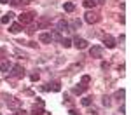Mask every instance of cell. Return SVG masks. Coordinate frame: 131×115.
I'll use <instances>...</instances> for the list:
<instances>
[{
  "instance_id": "obj_15",
  "label": "cell",
  "mask_w": 131,
  "mask_h": 115,
  "mask_svg": "<svg viewBox=\"0 0 131 115\" xmlns=\"http://www.w3.org/2000/svg\"><path fill=\"white\" fill-rule=\"evenodd\" d=\"M49 23H51L49 18H42V19L39 21V23H37V26H39V28H46V26H47Z\"/></svg>"
},
{
  "instance_id": "obj_8",
  "label": "cell",
  "mask_w": 131,
  "mask_h": 115,
  "mask_svg": "<svg viewBox=\"0 0 131 115\" xmlns=\"http://www.w3.org/2000/svg\"><path fill=\"white\" fill-rule=\"evenodd\" d=\"M75 47L77 49H86L88 47V40H84V39H79V37H75Z\"/></svg>"
},
{
  "instance_id": "obj_27",
  "label": "cell",
  "mask_w": 131,
  "mask_h": 115,
  "mask_svg": "<svg viewBox=\"0 0 131 115\" xmlns=\"http://www.w3.org/2000/svg\"><path fill=\"white\" fill-rule=\"evenodd\" d=\"M30 79L33 80V82H35V80H39V73H33V75H31Z\"/></svg>"
},
{
  "instance_id": "obj_4",
  "label": "cell",
  "mask_w": 131,
  "mask_h": 115,
  "mask_svg": "<svg viewBox=\"0 0 131 115\" xmlns=\"http://www.w3.org/2000/svg\"><path fill=\"white\" fill-rule=\"evenodd\" d=\"M33 12H23V14H19V23L21 24H30L31 21H33Z\"/></svg>"
},
{
  "instance_id": "obj_17",
  "label": "cell",
  "mask_w": 131,
  "mask_h": 115,
  "mask_svg": "<svg viewBox=\"0 0 131 115\" xmlns=\"http://www.w3.org/2000/svg\"><path fill=\"white\" fill-rule=\"evenodd\" d=\"M82 4H84V7H86V9H91V7H94V5H96V2H94V0H84Z\"/></svg>"
},
{
  "instance_id": "obj_9",
  "label": "cell",
  "mask_w": 131,
  "mask_h": 115,
  "mask_svg": "<svg viewBox=\"0 0 131 115\" xmlns=\"http://www.w3.org/2000/svg\"><path fill=\"white\" fill-rule=\"evenodd\" d=\"M44 91H54V93H58V91H61V87H60L58 82H52V84H47L44 87Z\"/></svg>"
},
{
  "instance_id": "obj_22",
  "label": "cell",
  "mask_w": 131,
  "mask_h": 115,
  "mask_svg": "<svg viewBox=\"0 0 131 115\" xmlns=\"http://www.w3.org/2000/svg\"><path fill=\"white\" fill-rule=\"evenodd\" d=\"M61 45H63V47H70L72 40H70V39H61Z\"/></svg>"
},
{
  "instance_id": "obj_25",
  "label": "cell",
  "mask_w": 131,
  "mask_h": 115,
  "mask_svg": "<svg viewBox=\"0 0 131 115\" xmlns=\"http://www.w3.org/2000/svg\"><path fill=\"white\" fill-rule=\"evenodd\" d=\"M103 105H105V106H108V105H110V98H107V96H105V98H103Z\"/></svg>"
},
{
  "instance_id": "obj_30",
  "label": "cell",
  "mask_w": 131,
  "mask_h": 115,
  "mask_svg": "<svg viewBox=\"0 0 131 115\" xmlns=\"http://www.w3.org/2000/svg\"><path fill=\"white\" fill-rule=\"evenodd\" d=\"M10 0H0V4H9Z\"/></svg>"
},
{
  "instance_id": "obj_6",
  "label": "cell",
  "mask_w": 131,
  "mask_h": 115,
  "mask_svg": "<svg viewBox=\"0 0 131 115\" xmlns=\"http://www.w3.org/2000/svg\"><path fill=\"white\" fill-rule=\"evenodd\" d=\"M84 19H86V23H89V24H93V23H96V21L100 19V18H98V14H94V12H86V18H84Z\"/></svg>"
},
{
  "instance_id": "obj_14",
  "label": "cell",
  "mask_w": 131,
  "mask_h": 115,
  "mask_svg": "<svg viewBox=\"0 0 131 115\" xmlns=\"http://www.w3.org/2000/svg\"><path fill=\"white\" fill-rule=\"evenodd\" d=\"M84 91H86V85H84V84H81V85H77V87L72 89V93H73V94H82Z\"/></svg>"
},
{
  "instance_id": "obj_29",
  "label": "cell",
  "mask_w": 131,
  "mask_h": 115,
  "mask_svg": "<svg viewBox=\"0 0 131 115\" xmlns=\"http://www.w3.org/2000/svg\"><path fill=\"white\" fill-rule=\"evenodd\" d=\"M68 115H79V113H77L75 110H70V112H68Z\"/></svg>"
},
{
  "instance_id": "obj_18",
  "label": "cell",
  "mask_w": 131,
  "mask_h": 115,
  "mask_svg": "<svg viewBox=\"0 0 131 115\" xmlns=\"http://www.w3.org/2000/svg\"><path fill=\"white\" fill-rule=\"evenodd\" d=\"M81 24H82L81 19H73V21H72V30H79V28H81Z\"/></svg>"
},
{
  "instance_id": "obj_1",
  "label": "cell",
  "mask_w": 131,
  "mask_h": 115,
  "mask_svg": "<svg viewBox=\"0 0 131 115\" xmlns=\"http://www.w3.org/2000/svg\"><path fill=\"white\" fill-rule=\"evenodd\" d=\"M2 98H5L7 106H9V108H12V110H18V108L21 106V99H16V98L9 96V94H2Z\"/></svg>"
},
{
  "instance_id": "obj_31",
  "label": "cell",
  "mask_w": 131,
  "mask_h": 115,
  "mask_svg": "<svg viewBox=\"0 0 131 115\" xmlns=\"http://www.w3.org/2000/svg\"><path fill=\"white\" fill-rule=\"evenodd\" d=\"M94 2H96V4H103L105 0H94Z\"/></svg>"
},
{
  "instance_id": "obj_5",
  "label": "cell",
  "mask_w": 131,
  "mask_h": 115,
  "mask_svg": "<svg viewBox=\"0 0 131 115\" xmlns=\"http://www.w3.org/2000/svg\"><path fill=\"white\" fill-rule=\"evenodd\" d=\"M103 44H105V47H108V49H114V47H115V40H114V37H110V35H105V37H103Z\"/></svg>"
},
{
  "instance_id": "obj_20",
  "label": "cell",
  "mask_w": 131,
  "mask_h": 115,
  "mask_svg": "<svg viewBox=\"0 0 131 115\" xmlns=\"http://www.w3.org/2000/svg\"><path fill=\"white\" fill-rule=\"evenodd\" d=\"M51 39H52V40H60V42H61V35H60V31H58V30L52 31V33H51Z\"/></svg>"
},
{
  "instance_id": "obj_24",
  "label": "cell",
  "mask_w": 131,
  "mask_h": 115,
  "mask_svg": "<svg viewBox=\"0 0 131 115\" xmlns=\"http://www.w3.org/2000/svg\"><path fill=\"white\" fill-rule=\"evenodd\" d=\"M81 82L82 84H89L91 82V77H89V75H84V77L81 79Z\"/></svg>"
},
{
  "instance_id": "obj_16",
  "label": "cell",
  "mask_w": 131,
  "mask_h": 115,
  "mask_svg": "<svg viewBox=\"0 0 131 115\" xmlns=\"http://www.w3.org/2000/svg\"><path fill=\"white\" fill-rule=\"evenodd\" d=\"M10 66H12V65H10L9 61H4L2 65H0V72H9Z\"/></svg>"
},
{
  "instance_id": "obj_11",
  "label": "cell",
  "mask_w": 131,
  "mask_h": 115,
  "mask_svg": "<svg viewBox=\"0 0 131 115\" xmlns=\"http://www.w3.org/2000/svg\"><path fill=\"white\" fill-rule=\"evenodd\" d=\"M39 40L42 42V44H49L52 39H51V33H40L39 35Z\"/></svg>"
},
{
  "instance_id": "obj_26",
  "label": "cell",
  "mask_w": 131,
  "mask_h": 115,
  "mask_svg": "<svg viewBox=\"0 0 131 115\" xmlns=\"http://www.w3.org/2000/svg\"><path fill=\"white\" fill-rule=\"evenodd\" d=\"M101 68H103V70H108L110 65H108V63H101Z\"/></svg>"
},
{
  "instance_id": "obj_32",
  "label": "cell",
  "mask_w": 131,
  "mask_h": 115,
  "mask_svg": "<svg viewBox=\"0 0 131 115\" xmlns=\"http://www.w3.org/2000/svg\"><path fill=\"white\" fill-rule=\"evenodd\" d=\"M14 115H16V113H14Z\"/></svg>"
},
{
  "instance_id": "obj_23",
  "label": "cell",
  "mask_w": 131,
  "mask_h": 115,
  "mask_svg": "<svg viewBox=\"0 0 131 115\" xmlns=\"http://www.w3.org/2000/svg\"><path fill=\"white\" fill-rule=\"evenodd\" d=\"M91 101H93L91 98H82V105H84V106H89Z\"/></svg>"
},
{
  "instance_id": "obj_19",
  "label": "cell",
  "mask_w": 131,
  "mask_h": 115,
  "mask_svg": "<svg viewBox=\"0 0 131 115\" xmlns=\"http://www.w3.org/2000/svg\"><path fill=\"white\" fill-rule=\"evenodd\" d=\"M63 9L67 10V12H72V10L75 9V5H73V4H72V2H67V4H65V5H63Z\"/></svg>"
},
{
  "instance_id": "obj_13",
  "label": "cell",
  "mask_w": 131,
  "mask_h": 115,
  "mask_svg": "<svg viewBox=\"0 0 131 115\" xmlns=\"http://www.w3.org/2000/svg\"><path fill=\"white\" fill-rule=\"evenodd\" d=\"M12 18H14V14H12V12H7L5 16H2L0 23H2V24H7V23H10V19H12Z\"/></svg>"
},
{
  "instance_id": "obj_12",
  "label": "cell",
  "mask_w": 131,
  "mask_h": 115,
  "mask_svg": "<svg viewBox=\"0 0 131 115\" xmlns=\"http://www.w3.org/2000/svg\"><path fill=\"white\" fill-rule=\"evenodd\" d=\"M68 26H70V24H68L65 19L58 21V31H67V30H68Z\"/></svg>"
},
{
  "instance_id": "obj_7",
  "label": "cell",
  "mask_w": 131,
  "mask_h": 115,
  "mask_svg": "<svg viewBox=\"0 0 131 115\" xmlns=\"http://www.w3.org/2000/svg\"><path fill=\"white\" fill-rule=\"evenodd\" d=\"M89 54H91V58H101V47L100 45H93L89 49Z\"/></svg>"
},
{
  "instance_id": "obj_21",
  "label": "cell",
  "mask_w": 131,
  "mask_h": 115,
  "mask_svg": "<svg viewBox=\"0 0 131 115\" xmlns=\"http://www.w3.org/2000/svg\"><path fill=\"white\" fill-rule=\"evenodd\" d=\"M124 89H119V91H115V94H114V96H115V98H117V99H122V98H124Z\"/></svg>"
},
{
  "instance_id": "obj_2",
  "label": "cell",
  "mask_w": 131,
  "mask_h": 115,
  "mask_svg": "<svg viewBox=\"0 0 131 115\" xmlns=\"http://www.w3.org/2000/svg\"><path fill=\"white\" fill-rule=\"evenodd\" d=\"M10 77H16V79H21V77H25V70H23V66L21 65H14V66H10Z\"/></svg>"
},
{
  "instance_id": "obj_28",
  "label": "cell",
  "mask_w": 131,
  "mask_h": 115,
  "mask_svg": "<svg viewBox=\"0 0 131 115\" xmlns=\"http://www.w3.org/2000/svg\"><path fill=\"white\" fill-rule=\"evenodd\" d=\"M16 115H26V112H25V110H18V113Z\"/></svg>"
},
{
  "instance_id": "obj_3",
  "label": "cell",
  "mask_w": 131,
  "mask_h": 115,
  "mask_svg": "<svg viewBox=\"0 0 131 115\" xmlns=\"http://www.w3.org/2000/svg\"><path fill=\"white\" fill-rule=\"evenodd\" d=\"M44 112V99H37V105H33L31 108V115H42Z\"/></svg>"
},
{
  "instance_id": "obj_10",
  "label": "cell",
  "mask_w": 131,
  "mask_h": 115,
  "mask_svg": "<svg viewBox=\"0 0 131 115\" xmlns=\"http://www.w3.org/2000/svg\"><path fill=\"white\" fill-rule=\"evenodd\" d=\"M21 30H23V24H21V23H12V24L9 26L10 33H19Z\"/></svg>"
}]
</instances>
